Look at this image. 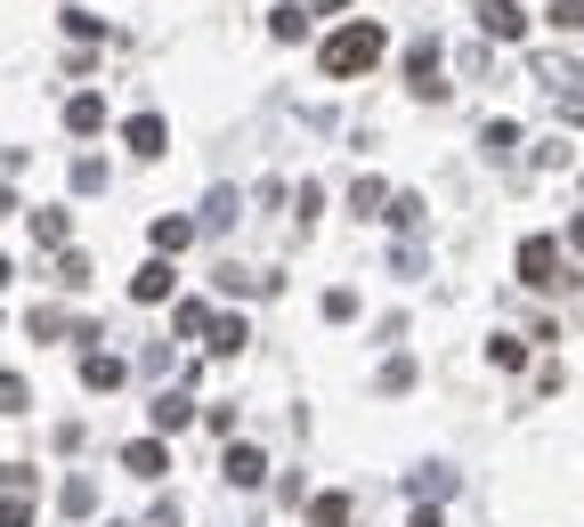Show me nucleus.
Segmentation results:
<instances>
[{
	"label": "nucleus",
	"instance_id": "obj_1",
	"mask_svg": "<svg viewBox=\"0 0 584 527\" xmlns=\"http://www.w3.org/2000/svg\"><path fill=\"white\" fill-rule=\"evenodd\" d=\"M382 49H390V33L373 25V16H358V25H341V33L325 41V74L333 81H358V74L382 66Z\"/></svg>",
	"mask_w": 584,
	"mask_h": 527
},
{
	"label": "nucleus",
	"instance_id": "obj_2",
	"mask_svg": "<svg viewBox=\"0 0 584 527\" xmlns=\"http://www.w3.org/2000/svg\"><path fill=\"white\" fill-rule=\"evenodd\" d=\"M519 284H536V292L569 284V277H560V244H552V236H528V244H519Z\"/></svg>",
	"mask_w": 584,
	"mask_h": 527
},
{
	"label": "nucleus",
	"instance_id": "obj_3",
	"mask_svg": "<svg viewBox=\"0 0 584 527\" xmlns=\"http://www.w3.org/2000/svg\"><path fill=\"white\" fill-rule=\"evenodd\" d=\"M122 146H131L138 162H155L162 146H171V122H162V114H131V122H122Z\"/></svg>",
	"mask_w": 584,
	"mask_h": 527
},
{
	"label": "nucleus",
	"instance_id": "obj_4",
	"mask_svg": "<svg viewBox=\"0 0 584 527\" xmlns=\"http://www.w3.org/2000/svg\"><path fill=\"white\" fill-rule=\"evenodd\" d=\"M406 90L414 98H447V81H438V41H414L406 49Z\"/></svg>",
	"mask_w": 584,
	"mask_h": 527
},
{
	"label": "nucleus",
	"instance_id": "obj_5",
	"mask_svg": "<svg viewBox=\"0 0 584 527\" xmlns=\"http://www.w3.org/2000/svg\"><path fill=\"white\" fill-rule=\"evenodd\" d=\"M479 33L487 41H519L528 33V9H519V0H479Z\"/></svg>",
	"mask_w": 584,
	"mask_h": 527
},
{
	"label": "nucleus",
	"instance_id": "obj_6",
	"mask_svg": "<svg viewBox=\"0 0 584 527\" xmlns=\"http://www.w3.org/2000/svg\"><path fill=\"white\" fill-rule=\"evenodd\" d=\"M122 471L131 479H162L171 471V447H162V438H131V447H122Z\"/></svg>",
	"mask_w": 584,
	"mask_h": 527
},
{
	"label": "nucleus",
	"instance_id": "obj_7",
	"mask_svg": "<svg viewBox=\"0 0 584 527\" xmlns=\"http://www.w3.org/2000/svg\"><path fill=\"white\" fill-rule=\"evenodd\" d=\"M220 471H227V487H260V479H268V455H260V447H227Z\"/></svg>",
	"mask_w": 584,
	"mask_h": 527
},
{
	"label": "nucleus",
	"instance_id": "obj_8",
	"mask_svg": "<svg viewBox=\"0 0 584 527\" xmlns=\"http://www.w3.org/2000/svg\"><path fill=\"white\" fill-rule=\"evenodd\" d=\"M146 414H155V430L171 438V430H187V422H195V397H187V390H162V397H155Z\"/></svg>",
	"mask_w": 584,
	"mask_h": 527
},
{
	"label": "nucleus",
	"instance_id": "obj_9",
	"mask_svg": "<svg viewBox=\"0 0 584 527\" xmlns=\"http://www.w3.org/2000/svg\"><path fill=\"white\" fill-rule=\"evenodd\" d=\"M171 284H179V277H171V260H146L138 277H131V301H171Z\"/></svg>",
	"mask_w": 584,
	"mask_h": 527
},
{
	"label": "nucleus",
	"instance_id": "obj_10",
	"mask_svg": "<svg viewBox=\"0 0 584 527\" xmlns=\"http://www.w3.org/2000/svg\"><path fill=\"white\" fill-rule=\"evenodd\" d=\"M81 390H122V357L114 349H90V357H81Z\"/></svg>",
	"mask_w": 584,
	"mask_h": 527
},
{
	"label": "nucleus",
	"instance_id": "obj_11",
	"mask_svg": "<svg viewBox=\"0 0 584 527\" xmlns=\"http://www.w3.org/2000/svg\"><path fill=\"white\" fill-rule=\"evenodd\" d=\"M308 16H317L308 0H277V9H268V33H277V41H301V33H308Z\"/></svg>",
	"mask_w": 584,
	"mask_h": 527
},
{
	"label": "nucleus",
	"instance_id": "obj_12",
	"mask_svg": "<svg viewBox=\"0 0 584 527\" xmlns=\"http://www.w3.org/2000/svg\"><path fill=\"white\" fill-rule=\"evenodd\" d=\"M66 131H81V138H90V131H106V98H98V90H81V98L66 105Z\"/></svg>",
	"mask_w": 584,
	"mask_h": 527
},
{
	"label": "nucleus",
	"instance_id": "obj_13",
	"mask_svg": "<svg viewBox=\"0 0 584 527\" xmlns=\"http://www.w3.org/2000/svg\"><path fill=\"white\" fill-rule=\"evenodd\" d=\"M349 211H358V220H390V187L382 179H358V187H349Z\"/></svg>",
	"mask_w": 584,
	"mask_h": 527
},
{
	"label": "nucleus",
	"instance_id": "obj_14",
	"mask_svg": "<svg viewBox=\"0 0 584 527\" xmlns=\"http://www.w3.org/2000/svg\"><path fill=\"white\" fill-rule=\"evenodd\" d=\"M244 341H252V325H244V316H220V325H212V341H203V349H212V357H236Z\"/></svg>",
	"mask_w": 584,
	"mask_h": 527
},
{
	"label": "nucleus",
	"instance_id": "obj_15",
	"mask_svg": "<svg viewBox=\"0 0 584 527\" xmlns=\"http://www.w3.org/2000/svg\"><path fill=\"white\" fill-rule=\"evenodd\" d=\"M195 244V220H155V251L171 260V251H187Z\"/></svg>",
	"mask_w": 584,
	"mask_h": 527
},
{
	"label": "nucleus",
	"instance_id": "obj_16",
	"mask_svg": "<svg viewBox=\"0 0 584 527\" xmlns=\"http://www.w3.org/2000/svg\"><path fill=\"white\" fill-rule=\"evenodd\" d=\"M171 325L187 333V341H203V333H212V325H220V316H212V309H203V301H179V316H171Z\"/></svg>",
	"mask_w": 584,
	"mask_h": 527
},
{
	"label": "nucleus",
	"instance_id": "obj_17",
	"mask_svg": "<svg viewBox=\"0 0 584 527\" xmlns=\"http://www.w3.org/2000/svg\"><path fill=\"white\" fill-rule=\"evenodd\" d=\"M479 146H487V155H495V162H504V155H512V146H519V122H504V114H495V122H487V131H479Z\"/></svg>",
	"mask_w": 584,
	"mask_h": 527
},
{
	"label": "nucleus",
	"instance_id": "obj_18",
	"mask_svg": "<svg viewBox=\"0 0 584 527\" xmlns=\"http://www.w3.org/2000/svg\"><path fill=\"white\" fill-rule=\"evenodd\" d=\"M90 284V260H81V251H57V292H81Z\"/></svg>",
	"mask_w": 584,
	"mask_h": 527
},
{
	"label": "nucleus",
	"instance_id": "obj_19",
	"mask_svg": "<svg viewBox=\"0 0 584 527\" xmlns=\"http://www.w3.org/2000/svg\"><path fill=\"white\" fill-rule=\"evenodd\" d=\"M544 25H552V33H584V0H552Z\"/></svg>",
	"mask_w": 584,
	"mask_h": 527
},
{
	"label": "nucleus",
	"instance_id": "obj_20",
	"mask_svg": "<svg viewBox=\"0 0 584 527\" xmlns=\"http://www.w3.org/2000/svg\"><path fill=\"white\" fill-rule=\"evenodd\" d=\"M308 519H317V527H349V495H317V503H308Z\"/></svg>",
	"mask_w": 584,
	"mask_h": 527
},
{
	"label": "nucleus",
	"instance_id": "obj_21",
	"mask_svg": "<svg viewBox=\"0 0 584 527\" xmlns=\"http://www.w3.org/2000/svg\"><path fill=\"white\" fill-rule=\"evenodd\" d=\"M33 406V390H25V373H0V414H25Z\"/></svg>",
	"mask_w": 584,
	"mask_h": 527
},
{
	"label": "nucleus",
	"instance_id": "obj_22",
	"mask_svg": "<svg viewBox=\"0 0 584 527\" xmlns=\"http://www.w3.org/2000/svg\"><path fill=\"white\" fill-rule=\"evenodd\" d=\"M487 357H495V366H504V373H519V366H528V349H519L512 333H495V341H487Z\"/></svg>",
	"mask_w": 584,
	"mask_h": 527
},
{
	"label": "nucleus",
	"instance_id": "obj_23",
	"mask_svg": "<svg viewBox=\"0 0 584 527\" xmlns=\"http://www.w3.org/2000/svg\"><path fill=\"white\" fill-rule=\"evenodd\" d=\"M33 244H66V211H33Z\"/></svg>",
	"mask_w": 584,
	"mask_h": 527
},
{
	"label": "nucleus",
	"instance_id": "obj_24",
	"mask_svg": "<svg viewBox=\"0 0 584 527\" xmlns=\"http://www.w3.org/2000/svg\"><path fill=\"white\" fill-rule=\"evenodd\" d=\"M74 187H81V195H98V187H106V162L81 155V162H74Z\"/></svg>",
	"mask_w": 584,
	"mask_h": 527
},
{
	"label": "nucleus",
	"instance_id": "obj_25",
	"mask_svg": "<svg viewBox=\"0 0 584 527\" xmlns=\"http://www.w3.org/2000/svg\"><path fill=\"white\" fill-rule=\"evenodd\" d=\"M325 316H333V325H349V316H358V292L333 284V292H325Z\"/></svg>",
	"mask_w": 584,
	"mask_h": 527
},
{
	"label": "nucleus",
	"instance_id": "obj_26",
	"mask_svg": "<svg viewBox=\"0 0 584 527\" xmlns=\"http://www.w3.org/2000/svg\"><path fill=\"white\" fill-rule=\"evenodd\" d=\"M227 220H236V187H220L212 211H203V227H227Z\"/></svg>",
	"mask_w": 584,
	"mask_h": 527
},
{
	"label": "nucleus",
	"instance_id": "obj_27",
	"mask_svg": "<svg viewBox=\"0 0 584 527\" xmlns=\"http://www.w3.org/2000/svg\"><path fill=\"white\" fill-rule=\"evenodd\" d=\"M0 527H33V495H9V503H0Z\"/></svg>",
	"mask_w": 584,
	"mask_h": 527
},
{
	"label": "nucleus",
	"instance_id": "obj_28",
	"mask_svg": "<svg viewBox=\"0 0 584 527\" xmlns=\"http://www.w3.org/2000/svg\"><path fill=\"white\" fill-rule=\"evenodd\" d=\"M406 527H447V519H438V503H423V512H414Z\"/></svg>",
	"mask_w": 584,
	"mask_h": 527
},
{
	"label": "nucleus",
	"instance_id": "obj_29",
	"mask_svg": "<svg viewBox=\"0 0 584 527\" xmlns=\"http://www.w3.org/2000/svg\"><path fill=\"white\" fill-rule=\"evenodd\" d=\"M569 251H584V220H569Z\"/></svg>",
	"mask_w": 584,
	"mask_h": 527
},
{
	"label": "nucleus",
	"instance_id": "obj_30",
	"mask_svg": "<svg viewBox=\"0 0 584 527\" xmlns=\"http://www.w3.org/2000/svg\"><path fill=\"white\" fill-rule=\"evenodd\" d=\"M308 9H349V0H308Z\"/></svg>",
	"mask_w": 584,
	"mask_h": 527
},
{
	"label": "nucleus",
	"instance_id": "obj_31",
	"mask_svg": "<svg viewBox=\"0 0 584 527\" xmlns=\"http://www.w3.org/2000/svg\"><path fill=\"white\" fill-rule=\"evenodd\" d=\"M0 211H16V195H9V187H0Z\"/></svg>",
	"mask_w": 584,
	"mask_h": 527
},
{
	"label": "nucleus",
	"instance_id": "obj_32",
	"mask_svg": "<svg viewBox=\"0 0 584 527\" xmlns=\"http://www.w3.org/2000/svg\"><path fill=\"white\" fill-rule=\"evenodd\" d=\"M0 284H9V251H0Z\"/></svg>",
	"mask_w": 584,
	"mask_h": 527
},
{
	"label": "nucleus",
	"instance_id": "obj_33",
	"mask_svg": "<svg viewBox=\"0 0 584 527\" xmlns=\"http://www.w3.org/2000/svg\"><path fill=\"white\" fill-rule=\"evenodd\" d=\"M162 527H179V519H162Z\"/></svg>",
	"mask_w": 584,
	"mask_h": 527
},
{
	"label": "nucleus",
	"instance_id": "obj_34",
	"mask_svg": "<svg viewBox=\"0 0 584 527\" xmlns=\"http://www.w3.org/2000/svg\"><path fill=\"white\" fill-rule=\"evenodd\" d=\"M106 527H122V519H106Z\"/></svg>",
	"mask_w": 584,
	"mask_h": 527
}]
</instances>
